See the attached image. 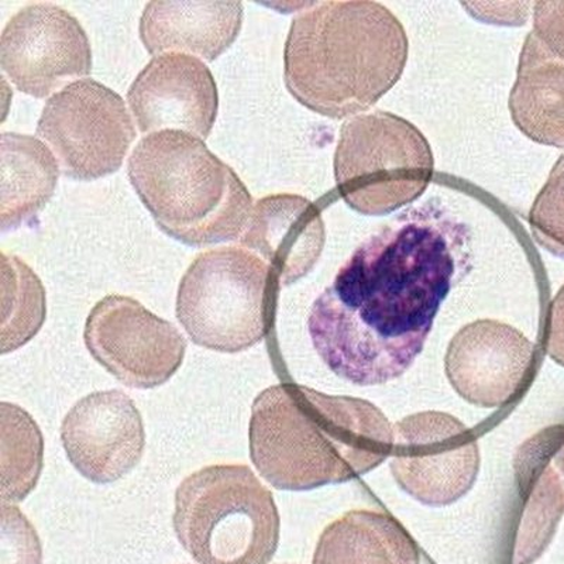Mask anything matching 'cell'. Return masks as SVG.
Masks as SVG:
<instances>
[{
	"label": "cell",
	"instance_id": "6da1fadb",
	"mask_svg": "<svg viewBox=\"0 0 564 564\" xmlns=\"http://www.w3.org/2000/svg\"><path fill=\"white\" fill-rule=\"evenodd\" d=\"M471 260V230L445 206L427 200L405 210L352 253L312 305L317 355L356 386L398 379Z\"/></svg>",
	"mask_w": 564,
	"mask_h": 564
},
{
	"label": "cell",
	"instance_id": "7a4b0ae2",
	"mask_svg": "<svg viewBox=\"0 0 564 564\" xmlns=\"http://www.w3.org/2000/svg\"><path fill=\"white\" fill-rule=\"evenodd\" d=\"M249 440L251 462L267 482L308 491L380 466L391 456L394 426L369 401L280 384L256 398Z\"/></svg>",
	"mask_w": 564,
	"mask_h": 564
},
{
	"label": "cell",
	"instance_id": "3957f363",
	"mask_svg": "<svg viewBox=\"0 0 564 564\" xmlns=\"http://www.w3.org/2000/svg\"><path fill=\"white\" fill-rule=\"evenodd\" d=\"M408 39L376 2H314L292 20L284 52L290 94L330 119L352 118L400 80Z\"/></svg>",
	"mask_w": 564,
	"mask_h": 564
},
{
	"label": "cell",
	"instance_id": "277c9868",
	"mask_svg": "<svg viewBox=\"0 0 564 564\" xmlns=\"http://www.w3.org/2000/svg\"><path fill=\"white\" fill-rule=\"evenodd\" d=\"M128 173L159 228L186 246L239 240L254 208L238 174L203 140L178 130L141 139Z\"/></svg>",
	"mask_w": 564,
	"mask_h": 564
},
{
	"label": "cell",
	"instance_id": "5b68a950",
	"mask_svg": "<svg viewBox=\"0 0 564 564\" xmlns=\"http://www.w3.org/2000/svg\"><path fill=\"white\" fill-rule=\"evenodd\" d=\"M174 529L199 564H269L280 542L273 494L243 465H216L176 488Z\"/></svg>",
	"mask_w": 564,
	"mask_h": 564
},
{
	"label": "cell",
	"instance_id": "8992f818",
	"mask_svg": "<svg viewBox=\"0 0 564 564\" xmlns=\"http://www.w3.org/2000/svg\"><path fill=\"white\" fill-rule=\"evenodd\" d=\"M280 289L279 274L253 251L208 250L180 282L176 317L195 345L243 351L270 334Z\"/></svg>",
	"mask_w": 564,
	"mask_h": 564
},
{
	"label": "cell",
	"instance_id": "52a82bcc",
	"mask_svg": "<svg viewBox=\"0 0 564 564\" xmlns=\"http://www.w3.org/2000/svg\"><path fill=\"white\" fill-rule=\"evenodd\" d=\"M433 175L425 135L408 120L376 110L352 116L340 129L335 178L341 198L367 216H384L414 203Z\"/></svg>",
	"mask_w": 564,
	"mask_h": 564
},
{
	"label": "cell",
	"instance_id": "ba28073f",
	"mask_svg": "<svg viewBox=\"0 0 564 564\" xmlns=\"http://www.w3.org/2000/svg\"><path fill=\"white\" fill-rule=\"evenodd\" d=\"M37 135L52 149L63 175L95 181L122 167L135 129L119 94L83 79L47 100Z\"/></svg>",
	"mask_w": 564,
	"mask_h": 564
},
{
	"label": "cell",
	"instance_id": "9c48e42d",
	"mask_svg": "<svg viewBox=\"0 0 564 564\" xmlns=\"http://www.w3.org/2000/svg\"><path fill=\"white\" fill-rule=\"evenodd\" d=\"M85 345L94 359L130 388L165 384L183 365L186 340L171 322L139 301L108 295L85 324Z\"/></svg>",
	"mask_w": 564,
	"mask_h": 564
},
{
	"label": "cell",
	"instance_id": "30bf717a",
	"mask_svg": "<svg viewBox=\"0 0 564 564\" xmlns=\"http://www.w3.org/2000/svg\"><path fill=\"white\" fill-rule=\"evenodd\" d=\"M390 457L402 490L431 507L460 500L480 466L476 436L443 412H422L395 423Z\"/></svg>",
	"mask_w": 564,
	"mask_h": 564
},
{
	"label": "cell",
	"instance_id": "8fae6325",
	"mask_svg": "<svg viewBox=\"0 0 564 564\" xmlns=\"http://www.w3.org/2000/svg\"><path fill=\"white\" fill-rule=\"evenodd\" d=\"M0 65L20 93L43 99L93 70V50L77 19L54 3L20 9L0 39Z\"/></svg>",
	"mask_w": 564,
	"mask_h": 564
},
{
	"label": "cell",
	"instance_id": "7c38bea8",
	"mask_svg": "<svg viewBox=\"0 0 564 564\" xmlns=\"http://www.w3.org/2000/svg\"><path fill=\"white\" fill-rule=\"evenodd\" d=\"M62 441L79 475L109 485L139 465L145 432L132 398L118 390L98 391L70 408L63 421Z\"/></svg>",
	"mask_w": 564,
	"mask_h": 564
},
{
	"label": "cell",
	"instance_id": "4fadbf2b",
	"mask_svg": "<svg viewBox=\"0 0 564 564\" xmlns=\"http://www.w3.org/2000/svg\"><path fill=\"white\" fill-rule=\"evenodd\" d=\"M128 102L141 133L178 130L206 139L218 116V88L210 69L186 54L154 57L134 79Z\"/></svg>",
	"mask_w": 564,
	"mask_h": 564
},
{
	"label": "cell",
	"instance_id": "5bb4252c",
	"mask_svg": "<svg viewBox=\"0 0 564 564\" xmlns=\"http://www.w3.org/2000/svg\"><path fill=\"white\" fill-rule=\"evenodd\" d=\"M535 346L516 327L482 319L462 327L447 347V379L471 404L506 405L527 384Z\"/></svg>",
	"mask_w": 564,
	"mask_h": 564
},
{
	"label": "cell",
	"instance_id": "9a60e30c",
	"mask_svg": "<svg viewBox=\"0 0 564 564\" xmlns=\"http://www.w3.org/2000/svg\"><path fill=\"white\" fill-rule=\"evenodd\" d=\"M239 241L279 274L281 285H291L319 260L325 225L311 200L300 195H271L257 200Z\"/></svg>",
	"mask_w": 564,
	"mask_h": 564
},
{
	"label": "cell",
	"instance_id": "2e32d148",
	"mask_svg": "<svg viewBox=\"0 0 564 564\" xmlns=\"http://www.w3.org/2000/svg\"><path fill=\"white\" fill-rule=\"evenodd\" d=\"M241 2L154 0L140 19V39L151 55L189 53L215 62L235 43L243 24Z\"/></svg>",
	"mask_w": 564,
	"mask_h": 564
},
{
	"label": "cell",
	"instance_id": "e0dca14e",
	"mask_svg": "<svg viewBox=\"0 0 564 564\" xmlns=\"http://www.w3.org/2000/svg\"><path fill=\"white\" fill-rule=\"evenodd\" d=\"M513 123L539 144L564 149V62L528 34L511 90Z\"/></svg>",
	"mask_w": 564,
	"mask_h": 564
},
{
	"label": "cell",
	"instance_id": "ac0fdd59",
	"mask_svg": "<svg viewBox=\"0 0 564 564\" xmlns=\"http://www.w3.org/2000/svg\"><path fill=\"white\" fill-rule=\"evenodd\" d=\"M0 158V226L4 234L30 224L48 204L62 170L52 150L33 135L3 133Z\"/></svg>",
	"mask_w": 564,
	"mask_h": 564
},
{
	"label": "cell",
	"instance_id": "d6986e66",
	"mask_svg": "<svg viewBox=\"0 0 564 564\" xmlns=\"http://www.w3.org/2000/svg\"><path fill=\"white\" fill-rule=\"evenodd\" d=\"M314 564H420V551L386 513L350 511L322 533Z\"/></svg>",
	"mask_w": 564,
	"mask_h": 564
},
{
	"label": "cell",
	"instance_id": "ffe728a7",
	"mask_svg": "<svg viewBox=\"0 0 564 564\" xmlns=\"http://www.w3.org/2000/svg\"><path fill=\"white\" fill-rule=\"evenodd\" d=\"M2 503L23 501L37 486L43 470L44 441L33 417L22 408L2 402Z\"/></svg>",
	"mask_w": 564,
	"mask_h": 564
},
{
	"label": "cell",
	"instance_id": "44dd1931",
	"mask_svg": "<svg viewBox=\"0 0 564 564\" xmlns=\"http://www.w3.org/2000/svg\"><path fill=\"white\" fill-rule=\"evenodd\" d=\"M2 352L8 355L42 329L47 301L42 281L14 256H2Z\"/></svg>",
	"mask_w": 564,
	"mask_h": 564
},
{
	"label": "cell",
	"instance_id": "7402d4cb",
	"mask_svg": "<svg viewBox=\"0 0 564 564\" xmlns=\"http://www.w3.org/2000/svg\"><path fill=\"white\" fill-rule=\"evenodd\" d=\"M529 225L543 249L564 259V154L536 196L529 212Z\"/></svg>",
	"mask_w": 564,
	"mask_h": 564
},
{
	"label": "cell",
	"instance_id": "603a6c76",
	"mask_svg": "<svg viewBox=\"0 0 564 564\" xmlns=\"http://www.w3.org/2000/svg\"><path fill=\"white\" fill-rule=\"evenodd\" d=\"M2 564H43L37 532L13 503H2Z\"/></svg>",
	"mask_w": 564,
	"mask_h": 564
},
{
	"label": "cell",
	"instance_id": "cb8c5ba5",
	"mask_svg": "<svg viewBox=\"0 0 564 564\" xmlns=\"http://www.w3.org/2000/svg\"><path fill=\"white\" fill-rule=\"evenodd\" d=\"M532 32L549 52L564 62V2L533 3Z\"/></svg>",
	"mask_w": 564,
	"mask_h": 564
},
{
	"label": "cell",
	"instance_id": "d4e9b609",
	"mask_svg": "<svg viewBox=\"0 0 564 564\" xmlns=\"http://www.w3.org/2000/svg\"><path fill=\"white\" fill-rule=\"evenodd\" d=\"M546 350L553 360L564 366V285L549 306Z\"/></svg>",
	"mask_w": 564,
	"mask_h": 564
},
{
	"label": "cell",
	"instance_id": "484cf974",
	"mask_svg": "<svg viewBox=\"0 0 564 564\" xmlns=\"http://www.w3.org/2000/svg\"><path fill=\"white\" fill-rule=\"evenodd\" d=\"M555 462H556V465L558 467H561L564 473V445L561 449V453H558V455L556 456Z\"/></svg>",
	"mask_w": 564,
	"mask_h": 564
}]
</instances>
